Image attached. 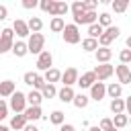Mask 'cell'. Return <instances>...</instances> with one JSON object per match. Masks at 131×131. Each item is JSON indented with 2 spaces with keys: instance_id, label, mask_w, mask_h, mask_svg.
Returning <instances> with one entry per match:
<instances>
[{
  "instance_id": "2e32d148",
  "label": "cell",
  "mask_w": 131,
  "mask_h": 131,
  "mask_svg": "<svg viewBox=\"0 0 131 131\" xmlns=\"http://www.w3.org/2000/svg\"><path fill=\"white\" fill-rule=\"evenodd\" d=\"M25 125H27V119H25V115L20 113V115H14V117L10 119L8 129H10V131H23V129H25Z\"/></svg>"
},
{
  "instance_id": "836d02e7",
  "label": "cell",
  "mask_w": 131,
  "mask_h": 131,
  "mask_svg": "<svg viewBox=\"0 0 131 131\" xmlns=\"http://www.w3.org/2000/svg\"><path fill=\"white\" fill-rule=\"evenodd\" d=\"M111 6H113V10H115V12H125V10H127V6H129V2H127V0H115Z\"/></svg>"
},
{
  "instance_id": "4316f807",
  "label": "cell",
  "mask_w": 131,
  "mask_h": 131,
  "mask_svg": "<svg viewBox=\"0 0 131 131\" xmlns=\"http://www.w3.org/2000/svg\"><path fill=\"white\" fill-rule=\"evenodd\" d=\"M111 121H113V127H115V129H123V127H127V123H129V117H127L125 113H121V115H115Z\"/></svg>"
},
{
  "instance_id": "ab89813d",
  "label": "cell",
  "mask_w": 131,
  "mask_h": 131,
  "mask_svg": "<svg viewBox=\"0 0 131 131\" xmlns=\"http://www.w3.org/2000/svg\"><path fill=\"white\" fill-rule=\"evenodd\" d=\"M6 117H8V104L4 98H0V121H4Z\"/></svg>"
},
{
  "instance_id": "ee69618b",
  "label": "cell",
  "mask_w": 131,
  "mask_h": 131,
  "mask_svg": "<svg viewBox=\"0 0 131 131\" xmlns=\"http://www.w3.org/2000/svg\"><path fill=\"white\" fill-rule=\"evenodd\" d=\"M59 131H76V127L70 123H63V125H59Z\"/></svg>"
},
{
  "instance_id": "83f0119b",
  "label": "cell",
  "mask_w": 131,
  "mask_h": 131,
  "mask_svg": "<svg viewBox=\"0 0 131 131\" xmlns=\"http://www.w3.org/2000/svg\"><path fill=\"white\" fill-rule=\"evenodd\" d=\"M63 27H66V20H63V18H59V16H53V18H51V23H49V29H51L53 33H61V31H63Z\"/></svg>"
},
{
  "instance_id": "9c48e42d",
  "label": "cell",
  "mask_w": 131,
  "mask_h": 131,
  "mask_svg": "<svg viewBox=\"0 0 131 131\" xmlns=\"http://www.w3.org/2000/svg\"><path fill=\"white\" fill-rule=\"evenodd\" d=\"M78 70L76 68H66V72H61V82H63V86H68V88H72L76 82H78Z\"/></svg>"
},
{
  "instance_id": "ba28073f",
  "label": "cell",
  "mask_w": 131,
  "mask_h": 131,
  "mask_svg": "<svg viewBox=\"0 0 131 131\" xmlns=\"http://www.w3.org/2000/svg\"><path fill=\"white\" fill-rule=\"evenodd\" d=\"M104 96H106V84H104V82H94V84L90 86V96H88V98L100 102Z\"/></svg>"
},
{
  "instance_id": "4dcf8cb0",
  "label": "cell",
  "mask_w": 131,
  "mask_h": 131,
  "mask_svg": "<svg viewBox=\"0 0 131 131\" xmlns=\"http://www.w3.org/2000/svg\"><path fill=\"white\" fill-rule=\"evenodd\" d=\"M55 94H57L55 84H45V86L41 88V98H53Z\"/></svg>"
},
{
  "instance_id": "8fae6325",
  "label": "cell",
  "mask_w": 131,
  "mask_h": 131,
  "mask_svg": "<svg viewBox=\"0 0 131 131\" xmlns=\"http://www.w3.org/2000/svg\"><path fill=\"white\" fill-rule=\"evenodd\" d=\"M115 74H117V78H119V84L123 86V84H129L131 82V70H129V66H117L115 68Z\"/></svg>"
},
{
  "instance_id": "f35d334b",
  "label": "cell",
  "mask_w": 131,
  "mask_h": 131,
  "mask_svg": "<svg viewBox=\"0 0 131 131\" xmlns=\"http://www.w3.org/2000/svg\"><path fill=\"white\" fill-rule=\"evenodd\" d=\"M111 127H113V121H111L108 117H104V119H100V123H98V129H100V131H108Z\"/></svg>"
},
{
  "instance_id": "d4e9b609",
  "label": "cell",
  "mask_w": 131,
  "mask_h": 131,
  "mask_svg": "<svg viewBox=\"0 0 131 131\" xmlns=\"http://www.w3.org/2000/svg\"><path fill=\"white\" fill-rule=\"evenodd\" d=\"M68 10H70V4H66V2H61V0H55V6H53L51 16H59V18H61Z\"/></svg>"
},
{
  "instance_id": "d6986e66",
  "label": "cell",
  "mask_w": 131,
  "mask_h": 131,
  "mask_svg": "<svg viewBox=\"0 0 131 131\" xmlns=\"http://www.w3.org/2000/svg\"><path fill=\"white\" fill-rule=\"evenodd\" d=\"M74 94H76V92H74V88L63 86V88H59V90H57V94H55V96H57L61 102H72V100H74Z\"/></svg>"
},
{
  "instance_id": "ffe728a7",
  "label": "cell",
  "mask_w": 131,
  "mask_h": 131,
  "mask_svg": "<svg viewBox=\"0 0 131 131\" xmlns=\"http://www.w3.org/2000/svg\"><path fill=\"white\" fill-rule=\"evenodd\" d=\"M25 96H27V106H41V102H43L39 90H31V92L25 94Z\"/></svg>"
},
{
  "instance_id": "e0dca14e",
  "label": "cell",
  "mask_w": 131,
  "mask_h": 131,
  "mask_svg": "<svg viewBox=\"0 0 131 131\" xmlns=\"http://www.w3.org/2000/svg\"><path fill=\"white\" fill-rule=\"evenodd\" d=\"M59 78H61V72H59L57 68H49L47 72H43L45 84H55V82H59Z\"/></svg>"
},
{
  "instance_id": "cb8c5ba5",
  "label": "cell",
  "mask_w": 131,
  "mask_h": 131,
  "mask_svg": "<svg viewBox=\"0 0 131 131\" xmlns=\"http://www.w3.org/2000/svg\"><path fill=\"white\" fill-rule=\"evenodd\" d=\"M27 27H29V33H41L43 20H41L39 16H31V18L27 20Z\"/></svg>"
},
{
  "instance_id": "277c9868",
  "label": "cell",
  "mask_w": 131,
  "mask_h": 131,
  "mask_svg": "<svg viewBox=\"0 0 131 131\" xmlns=\"http://www.w3.org/2000/svg\"><path fill=\"white\" fill-rule=\"evenodd\" d=\"M92 74H94L96 82H104V80H108L115 74V66H111V63H96Z\"/></svg>"
},
{
  "instance_id": "60d3db41",
  "label": "cell",
  "mask_w": 131,
  "mask_h": 131,
  "mask_svg": "<svg viewBox=\"0 0 131 131\" xmlns=\"http://www.w3.org/2000/svg\"><path fill=\"white\" fill-rule=\"evenodd\" d=\"M35 76H37V72H25V76H23V82H25V84H29V86H33V82H35Z\"/></svg>"
},
{
  "instance_id": "7dc6e473",
  "label": "cell",
  "mask_w": 131,
  "mask_h": 131,
  "mask_svg": "<svg viewBox=\"0 0 131 131\" xmlns=\"http://www.w3.org/2000/svg\"><path fill=\"white\" fill-rule=\"evenodd\" d=\"M88 131H100V129H98V125H96V127H88Z\"/></svg>"
},
{
  "instance_id": "44dd1931",
  "label": "cell",
  "mask_w": 131,
  "mask_h": 131,
  "mask_svg": "<svg viewBox=\"0 0 131 131\" xmlns=\"http://www.w3.org/2000/svg\"><path fill=\"white\" fill-rule=\"evenodd\" d=\"M106 94L111 96V100H113V98H121V94H123V86H121L119 82H111V84L106 86Z\"/></svg>"
},
{
  "instance_id": "b9f144b4",
  "label": "cell",
  "mask_w": 131,
  "mask_h": 131,
  "mask_svg": "<svg viewBox=\"0 0 131 131\" xmlns=\"http://www.w3.org/2000/svg\"><path fill=\"white\" fill-rule=\"evenodd\" d=\"M35 6H39V2H37V0H23V8L31 10V8H35Z\"/></svg>"
},
{
  "instance_id": "52a82bcc",
  "label": "cell",
  "mask_w": 131,
  "mask_h": 131,
  "mask_svg": "<svg viewBox=\"0 0 131 131\" xmlns=\"http://www.w3.org/2000/svg\"><path fill=\"white\" fill-rule=\"evenodd\" d=\"M37 70L39 72H47L49 68H53V55H51V51H47V49H43L39 55H37Z\"/></svg>"
},
{
  "instance_id": "7a4b0ae2",
  "label": "cell",
  "mask_w": 131,
  "mask_h": 131,
  "mask_svg": "<svg viewBox=\"0 0 131 131\" xmlns=\"http://www.w3.org/2000/svg\"><path fill=\"white\" fill-rule=\"evenodd\" d=\"M119 35H121V29H119L117 25H111V27H108V29H104V31H102V35L96 39V41H98V47H108V45H111Z\"/></svg>"
},
{
  "instance_id": "f546056e",
  "label": "cell",
  "mask_w": 131,
  "mask_h": 131,
  "mask_svg": "<svg viewBox=\"0 0 131 131\" xmlns=\"http://www.w3.org/2000/svg\"><path fill=\"white\" fill-rule=\"evenodd\" d=\"M49 123L59 127V125H63V123H66V115H63L61 111H53V113L49 115Z\"/></svg>"
},
{
  "instance_id": "4fadbf2b",
  "label": "cell",
  "mask_w": 131,
  "mask_h": 131,
  "mask_svg": "<svg viewBox=\"0 0 131 131\" xmlns=\"http://www.w3.org/2000/svg\"><path fill=\"white\" fill-rule=\"evenodd\" d=\"M94 57H96V63H108L111 57H113V51L108 47H98L94 51Z\"/></svg>"
},
{
  "instance_id": "74e56055",
  "label": "cell",
  "mask_w": 131,
  "mask_h": 131,
  "mask_svg": "<svg viewBox=\"0 0 131 131\" xmlns=\"http://www.w3.org/2000/svg\"><path fill=\"white\" fill-rule=\"evenodd\" d=\"M43 86H45V80H43L41 74H37V76H35V82H33V90H39V92H41Z\"/></svg>"
},
{
  "instance_id": "c3c4849f",
  "label": "cell",
  "mask_w": 131,
  "mask_h": 131,
  "mask_svg": "<svg viewBox=\"0 0 131 131\" xmlns=\"http://www.w3.org/2000/svg\"><path fill=\"white\" fill-rule=\"evenodd\" d=\"M108 131H119V129H115V127H111V129H108Z\"/></svg>"
},
{
  "instance_id": "7c38bea8",
  "label": "cell",
  "mask_w": 131,
  "mask_h": 131,
  "mask_svg": "<svg viewBox=\"0 0 131 131\" xmlns=\"http://www.w3.org/2000/svg\"><path fill=\"white\" fill-rule=\"evenodd\" d=\"M14 90H16V84L12 80H2L0 82V98H10Z\"/></svg>"
},
{
  "instance_id": "5b68a950",
  "label": "cell",
  "mask_w": 131,
  "mask_h": 131,
  "mask_svg": "<svg viewBox=\"0 0 131 131\" xmlns=\"http://www.w3.org/2000/svg\"><path fill=\"white\" fill-rule=\"evenodd\" d=\"M12 43H14V33H12V29H10V27L2 29V31H0V55H2V53H8V51L12 49Z\"/></svg>"
},
{
  "instance_id": "6da1fadb",
  "label": "cell",
  "mask_w": 131,
  "mask_h": 131,
  "mask_svg": "<svg viewBox=\"0 0 131 131\" xmlns=\"http://www.w3.org/2000/svg\"><path fill=\"white\" fill-rule=\"evenodd\" d=\"M43 49H45V37H43V33H31L29 41H27V51L33 53V55H39Z\"/></svg>"
},
{
  "instance_id": "d6a6232c",
  "label": "cell",
  "mask_w": 131,
  "mask_h": 131,
  "mask_svg": "<svg viewBox=\"0 0 131 131\" xmlns=\"http://www.w3.org/2000/svg\"><path fill=\"white\" fill-rule=\"evenodd\" d=\"M53 6H55V0H41L39 2V8L43 10V12H53Z\"/></svg>"
},
{
  "instance_id": "3957f363",
  "label": "cell",
  "mask_w": 131,
  "mask_h": 131,
  "mask_svg": "<svg viewBox=\"0 0 131 131\" xmlns=\"http://www.w3.org/2000/svg\"><path fill=\"white\" fill-rule=\"evenodd\" d=\"M8 108H10V111H14L16 115H20V113L27 108V96H25V92H20V90H14V92H12V96H10Z\"/></svg>"
},
{
  "instance_id": "8992f818",
  "label": "cell",
  "mask_w": 131,
  "mask_h": 131,
  "mask_svg": "<svg viewBox=\"0 0 131 131\" xmlns=\"http://www.w3.org/2000/svg\"><path fill=\"white\" fill-rule=\"evenodd\" d=\"M61 35H63V41H66V43H70V45H76V43H80V41H82L80 29H78L76 25H66V27H63V31H61Z\"/></svg>"
},
{
  "instance_id": "bcb514c9",
  "label": "cell",
  "mask_w": 131,
  "mask_h": 131,
  "mask_svg": "<svg viewBox=\"0 0 131 131\" xmlns=\"http://www.w3.org/2000/svg\"><path fill=\"white\" fill-rule=\"evenodd\" d=\"M0 131H10V129H8L6 125H0Z\"/></svg>"
},
{
  "instance_id": "f6af8a7d",
  "label": "cell",
  "mask_w": 131,
  "mask_h": 131,
  "mask_svg": "<svg viewBox=\"0 0 131 131\" xmlns=\"http://www.w3.org/2000/svg\"><path fill=\"white\" fill-rule=\"evenodd\" d=\"M23 131H39V129H37V127H35V125H29V123H27V125H25V129H23Z\"/></svg>"
},
{
  "instance_id": "30bf717a",
  "label": "cell",
  "mask_w": 131,
  "mask_h": 131,
  "mask_svg": "<svg viewBox=\"0 0 131 131\" xmlns=\"http://www.w3.org/2000/svg\"><path fill=\"white\" fill-rule=\"evenodd\" d=\"M10 29H12V33H16V37H20V39H25V37L31 35V33H29V27H27V20H23V18H16Z\"/></svg>"
},
{
  "instance_id": "603a6c76",
  "label": "cell",
  "mask_w": 131,
  "mask_h": 131,
  "mask_svg": "<svg viewBox=\"0 0 131 131\" xmlns=\"http://www.w3.org/2000/svg\"><path fill=\"white\" fill-rule=\"evenodd\" d=\"M108 108H111L113 115H121V113H125V98H113L111 104H108Z\"/></svg>"
},
{
  "instance_id": "7bdbcfd3",
  "label": "cell",
  "mask_w": 131,
  "mask_h": 131,
  "mask_svg": "<svg viewBox=\"0 0 131 131\" xmlns=\"http://www.w3.org/2000/svg\"><path fill=\"white\" fill-rule=\"evenodd\" d=\"M6 16H8V8H6L4 4H0V23L6 20Z\"/></svg>"
},
{
  "instance_id": "8d00e7d4",
  "label": "cell",
  "mask_w": 131,
  "mask_h": 131,
  "mask_svg": "<svg viewBox=\"0 0 131 131\" xmlns=\"http://www.w3.org/2000/svg\"><path fill=\"white\" fill-rule=\"evenodd\" d=\"M119 59H121V63H123V66H127V63L131 61V49H121Z\"/></svg>"
},
{
  "instance_id": "d590c367",
  "label": "cell",
  "mask_w": 131,
  "mask_h": 131,
  "mask_svg": "<svg viewBox=\"0 0 131 131\" xmlns=\"http://www.w3.org/2000/svg\"><path fill=\"white\" fill-rule=\"evenodd\" d=\"M70 10H72L74 14H82V12H86V10H84V2H82V0H76V2L70 6Z\"/></svg>"
},
{
  "instance_id": "484cf974",
  "label": "cell",
  "mask_w": 131,
  "mask_h": 131,
  "mask_svg": "<svg viewBox=\"0 0 131 131\" xmlns=\"http://www.w3.org/2000/svg\"><path fill=\"white\" fill-rule=\"evenodd\" d=\"M96 25L102 27V29H108V27L113 25V16H111L108 12H100V14L96 16Z\"/></svg>"
},
{
  "instance_id": "5bb4252c",
  "label": "cell",
  "mask_w": 131,
  "mask_h": 131,
  "mask_svg": "<svg viewBox=\"0 0 131 131\" xmlns=\"http://www.w3.org/2000/svg\"><path fill=\"white\" fill-rule=\"evenodd\" d=\"M94 82H96V78H94V74H92V70H90V72H84L82 76H78V82H76V84L84 90V88H90Z\"/></svg>"
},
{
  "instance_id": "7402d4cb",
  "label": "cell",
  "mask_w": 131,
  "mask_h": 131,
  "mask_svg": "<svg viewBox=\"0 0 131 131\" xmlns=\"http://www.w3.org/2000/svg\"><path fill=\"white\" fill-rule=\"evenodd\" d=\"M72 104H74L76 108H86V106L90 104V98H88L84 92H78V94H74V100H72Z\"/></svg>"
},
{
  "instance_id": "e575fe53",
  "label": "cell",
  "mask_w": 131,
  "mask_h": 131,
  "mask_svg": "<svg viewBox=\"0 0 131 131\" xmlns=\"http://www.w3.org/2000/svg\"><path fill=\"white\" fill-rule=\"evenodd\" d=\"M82 2H84V10H86V12H96L98 0H82Z\"/></svg>"
},
{
  "instance_id": "ac0fdd59",
  "label": "cell",
  "mask_w": 131,
  "mask_h": 131,
  "mask_svg": "<svg viewBox=\"0 0 131 131\" xmlns=\"http://www.w3.org/2000/svg\"><path fill=\"white\" fill-rule=\"evenodd\" d=\"M12 53H14V57H25L29 51H27V41H23V39H18V41H14L12 43V49H10Z\"/></svg>"
},
{
  "instance_id": "f1b7e54d",
  "label": "cell",
  "mask_w": 131,
  "mask_h": 131,
  "mask_svg": "<svg viewBox=\"0 0 131 131\" xmlns=\"http://www.w3.org/2000/svg\"><path fill=\"white\" fill-rule=\"evenodd\" d=\"M82 49H84V51H88V53H94V51L98 49V41H96V39L86 37V39L82 41Z\"/></svg>"
},
{
  "instance_id": "681fc988",
  "label": "cell",
  "mask_w": 131,
  "mask_h": 131,
  "mask_svg": "<svg viewBox=\"0 0 131 131\" xmlns=\"http://www.w3.org/2000/svg\"><path fill=\"white\" fill-rule=\"evenodd\" d=\"M0 31H2V29H0Z\"/></svg>"
},
{
  "instance_id": "9a60e30c",
  "label": "cell",
  "mask_w": 131,
  "mask_h": 131,
  "mask_svg": "<svg viewBox=\"0 0 131 131\" xmlns=\"http://www.w3.org/2000/svg\"><path fill=\"white\" fill-rule=\"evenodd\" d=\"M23 115H25V119L29 123V121H39L43 117V111H41V106H27L23 111Z\"/></svg>"
},
{
  "instance_id": "1f68e13d",
  "label": "cell",
  "mask_w": 131,
  "mask_h": 131,
  "mask_svg": "<svg viewBox=\"0 0 131 131\" xmlns=\"http://www.w3.org/2000/svg\"><path fill=\"white\" fill-rule=\"evenodd\" d=\"M102 31H104V29H102V27H98V25L94 23V25H90V27H88V37H90V39H98V37L102 35Z\"/></svg>"
}]
</instances>
